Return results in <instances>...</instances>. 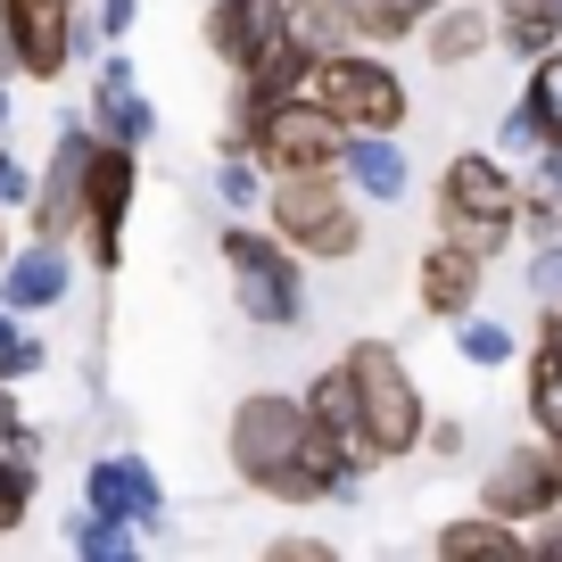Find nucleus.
I'll return each instance as SVG.
<instances>
[{
  "instance_id": "38",
  "label": "nucleus",
  "mask_w": 562,
  "mask_h": 562,
  "mask_svg": "<svg viewBox=\"0 0 562 562\" xmlns=\"http://www.w3.org/2000/svg\"><path fill=\"white\" fill-rule=\"evenodd\" d=\"M273 554H281V562H323V554H331V546H323V538H281Z\"/></svg>"
},
{
  "instance_id": "39",
  "label": "nucleus",
  "mask_w": 562,
  "mask_h": 562,
  "mask_svg": "<svg viewBox=\"0 0 562 562\" xmlns=\"http://www.w3.org/2000/svg\"><path fill=\"white\" fill-rule=\"evenodd\" d=\"M430 456H447V463L463 456V422H439V430H430Z\"/></svg>"
},
{
  "instance_id": "30",
  "label": "nucleus",
  "mask_w": 562,
  "mask_h": 562,
  "mask_svg": "<svg viewBox=\"0 0 562 562\" xmlns=\"http://www.w3.org/2000/svg\"><path fill=\"white\" fill-rule=\"evenodd\" d=\"M456 348L472 356V364H488V372H496V364H513V323H488V315H463V323H456Z\"/></svg>"
},
{
  "instance_id": "11",
  "label": "nucleus",
  "mask_w": 562,
  "mask_h": 562,
  "mask_svg": "<svg viewBox=\"0 0 562 562\" xmlns=\"http://www.w3.org/2000/svg\"><path fill=\"white\" fill-rule=\"evenodd\" d=\"M480 505L505 513V521H546V513L562 505V456H554V439H546V447H513V456L480 480Z\"/></svg>"
},
{
  "instance_id": "13",
  "label": "nucleus",
  "mask_w": 562,
  "mask_h": 562,
  "mask_svg": "<svg viewBox=\"0 0 562 562\" xmlns=\"http://www.w3.org/2000/svg\"><path fill=\"white\" fill-rule=\"evenodd\" d=\"M281 34H290V0H215L207 9V50L224 58L232 75L257 67Z\"/></svg>"
},
{
  "instance_id": "26",
  "label": "nucleus",
  "mask_w": 562,
  "mask_h": 562,
  "mask_svg": "<svg viewBox=\"0 0 562 562\" xmlns=\"http://www.w3.org/2000/svg\"><path fill=\"white\" fill-rule=\"evenodd\" d=\"M529 422L562 447V339H538L529 356Z\"/></svg>"
},
{
  "instance_id": "4",
  "label": "nucleus",
  "mask_w": 562,
  "mask_h": 562,
  "mask_svg": "<svg viewBox=\"0 0 562 562\" xmlns=\"http://www.w3.org/2000/svg\"><path fill=\"white\" fill-rule=\"evenodd\" d=\"M224 273H232L240 315L265 323V331H290V323L306 315V273H299V248L281 240V232L232 224V232H224Z\"/></svg>"
},
{
  "instance_id": "43",
  "label": "nucleus",
  "mask_w": 562,
  "mask_h": 562,
  "mask_svg": "<svg viewBox=\"0 0 562 562\" xmlns=\"http://www.w3.org/2000/svg\"><path fill=\"white\" fill-rule=\"evenodd\" d=\"M0 133H9V83H0Z\"/></svg>"
},
{
  "instance_id": "40",
  "label": "nucleus",
  "mask_w": 562,
  "mask_h": 562,
  "mask_svg": "<svg viewBox=\"0 0 562 562\" xmlns=\"http://www.w3.org/2000/svg\"><path fill=\"white\" fill-rule=\"evenodd\" d=\"M18 339H25V331H18V306H0V356L18 348Z\"/></svg>"
},
{
  "instance_id": "6",
  "label": "nucleus",
  "mask_w": 562,
  "mask_h": 562,
  "mask_svg": "<svg viewBox=\"0 0 562 562\" xmlns=\"http://www.w3.org/2000/svg\"><path fill=\"white\" fill-rule=\"evenodd\" d=\"M339 364H348L356 397H364V422H372V439H381V456H405V447L430 439L422 389H414V372H405V356L389 348V339H356Z\"/></svg>"
},
{
  "instance_id": "10",
  "label": "nucleus",
  "mask_w": 562,
  "mask_h": 562,
  "mask_svg": "<svg viewBox=\"0 0 562 562\" xmlns=\"http://www.w3.org/2000/svg\"><path fill=\"white\" fill-rule=\"evenodd\" d=\"M0 34L18 42L25 83H58L75 42H83V25H75V0H0Z\"/></svg>"
},
{
  "instance_id": "33",
  "label": "nucleus",
  "mask_w": 562,
  "mask_h": 562,
  "mask_svg": "<svg viewBox=\"0 0 562 562\" xmlns=\"http://www.w3.org/2000/svg\"><path fill=\"white\" fill-rule=\"evenodd\" d=\"M0 207H34V175H25L9 149H0Z\"/></svg>"
},
{
  "instance_id": "21",
  "label": "nucleus",
  "mask_w": 562,
  "mask_h": 562,
  "mask_svg": "<svg viewBox=\"0 0 562 562\" xmlns=\"http://www.w3.org/2000/svg\"><path fill=\"white\" fill-rule=\"evenodd\" d=\"M364 34V25H356V0H290V42H299V50H348V42Z\"/></svg>"
},
{
  "instance_id": "25",
  "label": "nucleus",
  "mask_w": 562,
  "mask_h": 562,
  "mask_svg": "<svg viewBox=\"0 0 562 562\" xmlns=\"http://www.w3.org/2000/svg\"><path fill=\"white\" fill-rule=\"evenodd\" d=\"M34 496H42L34 447H9V439H0V538H9V529H25V513H34Z\"/></svg>"
},
{
  "instance_id": "5",
  "label": "nucleus",
  "mask_w": 562,
  "mask_h": 562,
  "mask_svg": "<svg viewBox=\"0 0 562 562\" xmlns=\"http://www.w3.org/2000/svg\"><path fill=\"white\" fill-rule=\"evenodd\" d=\"M306 91H315L348 133H397L405 124V75L389 67V58H364L356 42L348 50H323L315 75H306Z\"/></svg>"
},
{
  "instance_id": "35",
  "label": "nucleus",
  "mask_w": 562,
  "mask_h": 562,
  "mask_svg": "<svg viewBox=\"0 0 562 562\" xmlns=\"http://www.w3.org/2000/svg\"><path fill=\"white\" fill-rule=\"evenodd\" d=\"M0 439H9V447H34V430H25L18 397H9V372H0Z\"/></svg>"
},
{
  "instance_id": "44",
  "label": "nucleus",
  "mask_w": 562,
  "mask_h": 562,
  "mask_svg": "<svg viewBox=\"0 0 562 562\" xmlns=\"http://www.w3.org/2000/svg\"><path fill=\"white\" fill-rule=\"evenodd\" d=\"M554 456H562V447H554Z\"/></svg>"
},
{
  "instance_id": "28",
  "label": "nucleus",
  "mask_w": 562,
  "mask_h": 562,
  "mask_svg": "<svg viewBox=\"0 0 562 562\" xmlns=\"http://www.w3.org/2000/svg\"><path fill=\"white\" fill-rule=\"evenodd\" d=\"M529 108H538V124H546V140H562V42L546 58H529V91H521Z\"/></svg>"
},
{
  "instance_id": "36",
  "label": "nucleus",
  "mask_w": 562,
  "mask_h": 562,
  "mask_svg": "<svg viewBox=\"0 0 562 562\" xmlns=\"http://www.w3.org/2000/svg\"><path fill=\"white\" fill-rule=\"evenodd\" d=\"M0 372H9V381H34L42 372V339H18V348L0 356Z\"/></svg>"
},
{
  "instance_id": "16",
  "label": "nucleus",
  "mask_w": 562,
  "mask_h": 562,
  "mask_svg": "<svg viewBox=\"0 0 562 562\" xmlns=\"http://www.w3.org/2000/svg\"><path fill=\"white\" fill-rule=\"evenodd\" d=\"M91 124H100V140H124V149H140V140L158 133V108H149V91L133 83V67H124V58H100V83H91Z\"/></svg>"
},
{
  "instance_id": "8",
  "label": "nucleus",
  "mask_w": 562,
  "mask_h": 562,
  "mask_svg": "<svg viewBox=\"0 0 562 562\" xmlns=\"http://www.w3.org/2000/svg\"><path fill=\"white\" fill-rule=\"evenodd\" d=\"M133 182H140L133 149H124V140H100V149H91V175H83V248H91V265H100V273H116V265H124Z\"/></svg>"
},
{
  "instance_id": "2",
  "label": "nucleus",
  "mask_w": 562,
  "mask_h": 562,
  "mask_svg": "<svg viewBox=\"0 0 562 562\" xmlns=\"http://www.w3.org/2000/svg\"><path fill=\"white\" fill-rule=\"evenodd\" d=\"M513 224H521V182H513V166L496 158V149L447 158V175H439V232L447 240L496 257V248H513Z\"/></svg>"
},
{
  "instance_id": "12",
  "label": "nucleus",
  "mask_w": 562,
  "mask_h": 562,
  "mask_svg": "<svg viewBox=\"0 0 562 562\" xmlns=\"http://www.w3.org/2000/svg\"><path fill=\"white\" fill-rule=\"evenodd\" d=\"M306 414H315V430L331 439V456L348 463L356 480L372 472V463H389L381 456V439H372V422H364V397H356V381H348V364H331L315 389H306Z\"/></svg>"
},
{
  "instance_id": "32",
  "label": "nucleus",
  "mask_w": 562,
  "mask_h": 562,
  "mask_svg": "<svg viewBox=\"0 0 562 562\" xmlns=\"http://www.w3.org/2000/svg\"><path fill=\"white\" fill-rule=\"evenodd\" d=\"M529 290H538V299H562V240H538V257H529Z\"/></svg>"
},
{
  "instance_id": "27",
  "label": "nucleus",
  "mask_w": 562,
  "mask_h": 562,
  "mask_svg": "<svg viewBox=\"0 0 562 562\" xmlns=\"http://www.w3.org/2000/svg\"><path fill=\"white\" fill-rule=\"evenodd\" d=\"M430 9H447V0H356V25H364V42H397V34H414Z\"/></svg>"
},
{
  "instance_id": "42",
  "label": "nucleus",
  "mask_w": 562,
  "mask_h": 562,
  "mask_svg": "<svg viewBox=\"0 0 562 562\" xmlns=\"http://www.w3.org/2000/svg\"><path fill=\"white\" fill-rule=\"evenodd\" d=\"M9 75H25V58H18V42L0 34V83H9Z\"/></svg>"
},
{
  "instance_id": "24",
  "label": "nucleus",
  "mask_w": 562,
  "mask_h": 562,
  "mask_svg": "<svg viewBox=\"0 0 562 562\" xmlns=\"http://www.w3.org/2000/svg\"><path fill=\"white\" fill-rule=\"evenodd\" d=\"M67 546H75V554H91V562H133L140 554V521H116V513L83 505V513H75V529H67Z\"/></svg>"
},
{
  "instance_id": "14",
  "label": "nucleus",
  "mask_w": 562,
  "mask_h": 562,
  "mask_svg": "<svg viewBox=\"0 0 562 562\" xmlns=\"http://www.w3.org/2000/svg\"><path fill=\"white\" fill-rule=\"evenodd\" d=\"M480 273H488V257L439 232V248H422V273H414V290H422V315L463 323V315L480 306Z\"/></svg>"
},
{
  "instance_id": "20",
  "label": "nucleus",
  "mask_w": 562,
  "mask_h": 562,
  "mask_svg": "<svg viewBox=\"0 0 562 562\" xmlns=\"http://www.w3.org/2000/svg\"><path fill=\"white\" fill-rule=\"evenodd\" d=\"M496 34L488 9H472V0H447V9H430V58L439 67H463V58H480Z\"/></svg>"
},
{
  "instance_id": "34",
  "label": "nucleus",
  "mask_w": 562,
  "mask_h": 562,
  "mask_svg": "<svg viewBox=\"0 0 562 562\" xmlns=\"http://www.w3.org/2000/svg\"><path fill=\"white\" fill-rule=\"evenodd\" d=\"M140 18V0H100V42H124Z\"/></svg>"
},
{
  "instance_id": "29",
  "label": "nucleus",
  "mask_w": 562,
  "mask_h": 562,
  "mask_svg": "<svg viewBox=\"0 0 562 562\" xmlns=\"http://www.w3.org/2000/svg\"><path fill=\"white\" fill-rule=\"evenodd\" d=\"M265 166H257V149H224V166H215V199H224L232 215H248L257 207V191H265Z\"/></svg>"
},
{
  "instance_id": "7",
  "label": "nucleus",
  "mask_w": 562,
  "mask_h": 562,
  "mask_svg": "<svg viewBox=\"0 0 562 562\" xmlns=\"http://www.w3.org/2000/svg\"><path fill=\"white\" fill-rule=\"evenodd\" d=\"M248 149H257L265 175H315V166H339V149H348V124H339L331 108L315 100V91H290V100H273V108L257 116Z\"/></svg>"
},
{
  "instance_id": "31",
  "label": "nucleus",
  "mask_w": 562,
  "mask_h": 562,
  "mask_svg": "<svg viewBox=\"0 0 562 562\" xmlns=\"http://www.w3.org/2000/svg\"><path fill=\"white\" fill-rule=\"evenodd\" d=\"M538 149H546V124H538V108L521 100L505 124H496V158H505V166H513V158H521V166H538Z\"/></svg>"
},
{
  "instance_id": "23",
  "label": "nucleus",
  "mask_w": 562,
  "mask_h": 562,
  "mask_svg": "<svg viewBox=\"0 0 562 562\" xmlns=\"http://www.w3.org/2000/svg\"><path fill=\"white\" fill-rule=\"evenodd\" d=\"M496 34H505L513 58H546L562 42V0H505V9H496Z\"/></svg>"
},
{
  "instance_id": "3",
  "label": "nucleus",
  "mask_w": 562,
  "mask_h": 562,
  "mask_svg": "<svg viewBox=\"0 0 562 562\" xmlns=\"http://www.w3.org/2000/svg\"><path fill=\"white\" fill-rule=\"evenodd\" d=\"M265 215H273V232L299 248V257L339 265V257H356V248H364V215H356L339 166H315V175H273Z\"/></svg>"
},
{
  "instance_id": "19",
  "label": "nucleus",
  "mask_w": 562,
  "mask_h": 562,
  "mask_svg": "<svg viewBox=\"0 0 562 562\" xmlns=\"http://www.w3.org/2000/svg\"><path fill=\"white\" fill-rule=\"evenodd\" d=\"M439 554L447 562H521L529 554V538H521V521H505V513H463V521H447L439 529Z\"/></svg>"
},
{
  "instance_id": "17",
  "label": "nucleus",
  "mask_w": 562,
  "mask_h": 562,
  "mask_svg": "<svg viewBox=\"0 0 562 562\" xmlns=\"http://www.w3.org/2000/svg\"><path fill=\"white\" fill-rule=\"evenodd\" d=\"M339 175H348V191L381 199V207H397L405 182H414V166H405L397 133H348V149H339Z\"/></svg>"
},
{
  "instance_id": "41",
  "label": "nucleus",
  "mask_w": 562,
  "mask_h": 562,
  "mask_svg": "<svg viewBox=\"0 0 562 562\" xmlns=\"http://www.w3.org/2000/svg\"><path fill=\"white\" fill-rule=\"evenodd\" d=\"M538 339H562V299H546V315H538Z\"/></svg>"
},
{
  "instance_id": "15",
  "label": "nucleus",
  "mask_w": 562,
  "mask_h": 562,
  "mask_svg": "<svg viewBox=\"0 0 562 562\" xmlns=\"http://www.w3.org/2000/svg\"><path fill=\"white\" fill-rule=\"evenodd\" d=\"M83 505L116 513V521H140V529L166 521V488H158V472H149L140 456H100L83 472Z\"/></svg>"
},
{
  "instance_id": "22",
  "label": "nucleus",
  "mask_w": 562,
  "mask_h": 562,
  "mask_svg": "<svg viewBox=\"0 0 562 562\" xmlns=\"http://www.w3.org/2000/svg\"><path fill=\"white\" fill-rule=\"evenodd\" d=\"M521 224L538 240H562V140H546L538 166L521 175Z\"/></svg>"
},
{
  "instance_id": "18",
  "label": "nucleus",
  "mask_w": 562,
  "mask_h": 562,
  "mask_svg": "<svg viewBox=\"0 0 562 562\" xmlns=\"http://www.w3.org/2000/svg\"><path fill=\"white\" fill-rule=\"evenodd\" d=\"M67 299V257H58V240H34L18 248V257L0 265V306H18V315H42V306Z\"/></svg>"
},
{
  "instance_id": "1",
  "label": "nucleus",
  "mask_w": 562,
  "mask_h": 562,
  "mask_svg": "<svg viewBox=\"0 0 562 562\" xmlns=\"http://www.w3.org/2000/svg\"><path fill=\"white\" fill-rule=\"evenodd\" d=\"M232 472L257 496H273V505L356 496V472L331 456V439L315 430L306 397H281V389H257V397L232 405Z\"/></svg>"
},
{
  "instance_id": "9",
  "label": "nucleus",
  "mask_w": 562,
  "mask_h": 562,
  "mask_svg": "<svg viewBox=\"0 0 562 562\" xmlns=\"http://www.w3.org/2000/svg\"><path fill=\"white\" fill-rule=\"evenodd\" d=\"M91 149H100V124H67V133L50 140V166H42L34 182V240H58L67 248V232H83V175H91Z\"/></svg>"
},
{
  "instance_id": "37",
  "label": "nucleus",
  "mask_w": 562,
  "mask_h": 562,
  "mask_svg": "<svg viewBox=\"0 0 562 562\" xmlns=\"http://www.w3.org/2000/svg\"><path fill=\"white\" fill-rule=\"evenodd\" d=\"M529 554H538V562H562V505H554V513H546V521H538V538H529Z\"/></svg>"
}]
</instances>
